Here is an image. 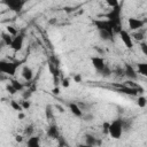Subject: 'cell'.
Instances as JSON below:
<instances>
[{"label":"cell","instance_id":"1","mask_svg":"<svg viewBox=\"0 0 147 147\" xmlns=\"http://www.w3.org/2000/svg\"><path fill=\"white\" fill-rule=\"evenodd\" d=\"M102 17L106 18L107 21H109L114 25L117 34L123 30V28H122V5L121 3H117L116 6L111 7L108 13L102 15Z\"/></svg>","mask_w":147,"mask_h":147},{"label":"cell","instance_id":"2","mask_svg":"<svg viewBox=\"0 0 147 147\" xmlns=\"http://www.w3.org/2000/svg\"><path fill=\"white\" fill-rule=\"evenodd\" d=\"M124 132V122L121 118L114 119L109 125H108V133L113 139H121Z\"/></svg>","mask_w":147,"mask_h":147},{"label":"cell","instance_id":"3","mask_svg":"<svg viewBox=\"0 0 147 147\" xmlns=\"http://www.w3.org/2000/svg\"><path fill=\"white\" fill-rule=\"evenodd\" d=\"M91 62H92V65L94 67V69L99 74H101L102 76H108L110 74V69L108 68V65H107V63H106L103 57L93 56V57H91Z\"/></svg>","mask_w":147,"mask_h":147},{"label":"cell","instance_id":"4","mask_svg":"<svg viewBox=\"0 0 147 147\" xmlns=\"http://www.w3.org/2000/svg\"><path fill=\"white\" fill-rule=\"evenodd\" d=\"M21 65L20 62H9V61H0V71L2 74H6L8 76H14L16 75V70Z\"/></svg>","mask_w":147,"mask_h":147},{"label":"cell","instance_id":"5","mask_svg":"<svg viewBox=\"0 0 147 147\" xmlns=\"http://www.w3.org/2000/svg\"><path fill=\"white\" fill-rule=\"evenodd\" d=\"M3 3L9 8V10L18 13L23 9V7L25 5V1H22V0H5Z\"/></svg>","mask_w":147,"mask_h":147},{"label":"cell","instance_id":"6","mask_svg":"<svg viewBox=\"0 0 147 147\" xmlns=\"http://www.w3.org/2000/svg\"><path fill=\"white\" fill-rule=\"evenodd\" d=\"M122 42L124 44V46L127 48V49H132L133 48V40H132V36L129 33V31L126 30H122L119 33H118Z\"/></svg>","mask_w":147,"mask_h":147},{"label":"cell","instance_id":"7","mask_svg":"<svg viewBox=\"0 0 147 147\" xmlns=\"http://www.w3.org/2000/svg\"><path fill=\"white\" fill-rule=\"evenodd\" d=\"M23 42H24V36L22 33H17L15 37H13V41L9 47L14 52H20L23 48Z\"/></svg>","mask_w":147,"mask_h":147},{"label":"cell","instance_id":"8","mask_svg":"<svg viewBox=\"0 0 147 147\" xmlns=\"http://www.w3.org/2000/svg\"><path fill=\"white\" fill-rule=\"evenodd\" d=\"M146 21L141 20V18H137V17H129L127 18V25H129V29L132 30V31H136V30H140L144 25H145Z\"/></svg>","mask_w":147,"mask_h":147},{"label":"cell","instance_id":"9","mask_svg":"<svg viewBox=\"0 0 147 147\" xmlns=\"http://www.w3.org/2000/svg\"><path fill=\"white\" fill-rule=\"evenodd\" d=\"M69 109H70L71 114H72L74 116H76V117H83V116H84L83 110L80 109V107H79L77 103H74V102L69 103Z\"/></svg>","mask_w":147,"mask_h":147},{"label":"cell","instance_id":"10","mask_svg":"<svg viewBox=\"0 0 147 147\" xmlns=\"http://www.w3.org/2000/svg\"><path fill=\"white\" fill-rule=\"evenodd\" d=\"M26 147H41L40 138L37 136H31L26 140Z\"/></svg>","mask_w":147,"mask_h":147},{"label":"cell","instance_id":"11","mask_svg":"<svg viewBox=\"0 0 147 147\" xmlns=\"http://www.w3.org/2000/svg\"><path fill=\"white\" fill-rule=\"evenodd\" d=\"M22 77H23L26 82H30V80L33 78V70H32L29 65H24L23 69H22Z\"/></svg>","mask_w":147,"mask_h":147},{"label":"cell","instance_id":"12","mask_svg":"<svg viewBox=\"0 0 147 147\" xmlns=\"http://www.w3.org/2000/svg\"><path fill=\"white\" fill-rule=\"evenodd\" d=\"M137 72L147 78V62L137 63Z\"/></svg>","mask_w":147,"mask_h":147},{"label":"cell","instance_id":"13","mask_svg":"<svg viewBox=\"0 0 147 147\" xmlns=\"http://www.w3.org/2000/svg\"><path fill=\"white\" fill-rule=\"evenodd\" d=\"M137 70H134L131 65H129V64H126L125 65V75L130 78V79H136L137 78Z\"/></svg>","mask_w":147,"mask_h":147},{"label":"cell","instance_id":"14","mask_svg":"<svg viewBox=\"0 0 147 147\" xmlns=\"http://www.w3.org/2000/svg\"><path fill=\"white\" fill-rule=\"evenodd\" d=\"M85 144L92 146V147H95L96 145H99V140L94 137V136H91V134H86V138H85Z\"/></svg>","mask_w":147,"mask_h":147},{"label":"cell","instance_id":"15","mask_svg":"<svg viewBox=\"0 0 147 147\" xmlns=\"http://www.w3.org/2000/svg\"><path fill=\"white\" fill-rule=\"evenodd\" d=\"M47 136L48 137H51V138H53V139H56V138H59V130H57V127L55 126V125H52L48 130H47Z\"/></svg>","mask_w":147,"mask_h":147},{"label":"cell","instance_id":"16","mask_svg":"<svg viewBox=\"0 0 147 147\" xmlns=\"http://www.w3.org/2000/svg\"><path fill=\"white\" fill-rule=\"evenodd\" d=\"M1 39H2V41H3L6 45H8V46H10V44H11V41H13V38H11V36H10L9 33H2Z\"/></svg>","mask_w":147,"mask_h":147},{"label":"cell","instance_id":"17","mask_svg":"<svg viewBox=\"0 0 147 147\" xmlns=\"http://www.w3.org/2000/svg\"><path fill=\"white\" fill-rule=\"evenodd\" d=\"M137 105H138V107H140V108H145V107L147 106V99H146L145 96H138V99H137Z\"/></svg>","mask_w":147,"mask_h":147},{"label":"cell","instance_id":"18","mask_svg":"<svg viewBox=\"0 0 147 147\" xmlns=\"http://www.w3.org/2000/svg\"><path fill=\"white\" fill-rule=\"evenodd\" d=\"M10 107L14 109V110H16V111H22L23 110V107H22V105H20L17 101H15V100H11L10 101Z\"/></svg>","mask_w":147,"mask_h":147},{"label":"cell","instance_id":"19","mask_svg":"<svg viewBox=\"0 0 147 147\" xmlns=\"http://www.w3.org/2000/svg\"><path fill=\"white\" fill-rule=\"evenodd\" d=\"M10 85H11L16 91H21V90L23 88V84H21L20 82H17V80H15V79L10 80Z\"/></svg>","mask_w":147,"mask_h":147},{"label":"cell","instance_id":"20","mask_svg":"<svg viewBox=\"0 0 147 147\" xmlns=\"http://www.w3.org/2000/svg\"><path fill=\"white\" fill-rule=\"evenodd\" d=\"M139 47H140L141 53L147 57V42H140L139 44Z\"/></svg>","mask_w":147,"mask_h":147},{"label":"cell","instance_id":"21","mask_svg":"<svg viewBox=\"0 0 147 147\" xmlns=\"http://www.w3.org/2000/svg\"><path fill=\"white\" fill-rule=\"evenodd\" d=\"M32 131H33V129H32V125H29V126H26L25 127V130H24V133L28 136V137H31L32 134Z\"/></svg>","mask_w":147,"mask_h":147},{"label":"cell","instance_id":"22","mask_svg":"<svg viewBox=\"0 0 147 147\" xmlns=\"http://www.w3.org/2000/svg\"><path fill=\"white\" fill-rule=\"evenodd\" d=\"M7 91H8L10 94H15V93L17 92V91H16V90H15V88L11 86V85H7Z\"/></svg>","mask_w":147,"mask_h":147},{"label":"cell","instance_id":"23","mask_svg":"<svg viewBox=\"0 0 147 147\" xmlns=\"http://www.w3.org/2000/svg\"><path fill=\"white\" fill-rule=\"evenodd\" d=\"M77 147H92V146H90V145H87V144H79Z\"/></svg>","mask_w":147,"mask_h":147},{"label":"cell","instance_id":"24","mask_svg":"<svg viewBox=\"0 0 147 147\" xmlns=\"http://www.w3.org/2000/svg\"><path fill=\"white\" fill-rule=\"evenodd\" d=\"M22 107H23V109H24V108H29V107H30V103H29V102H28V103H26V102H24Z\"/></svg>","mask_w":147,"mask_h":147},{"label":"cell","instance_id":"25","mask_svg":"<svg viewBox=\"0 0 147 147\" xmlns=\"http://www.w3.org/2000/svg\"><path fill=\"white\" fill-rule=\"evenodd\" d=\"M15 139H16V141H22V137L21 136H16Z\"/></svg>","mask_w":147,"mask_h":147}]
</instances>
